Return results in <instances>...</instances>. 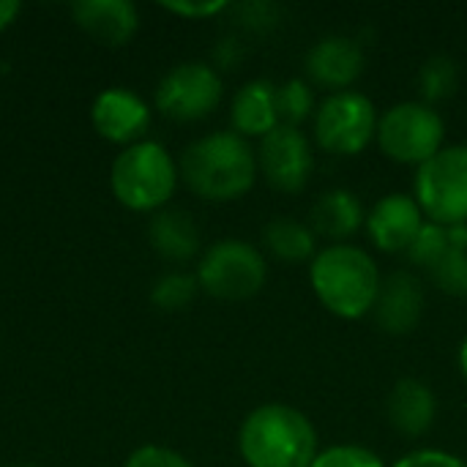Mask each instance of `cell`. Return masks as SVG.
<instances>
[{"label":"cell","instance_id":"1","mask_svg":"<svg viewBox=\"0 0 467 467\" xmlns=\"http://www.w3.org/2000/svg\"><path fill=\"white\" fill-rule=\"evenodd\" d=\"M186 186L211 202L244 197L257 178V150L235 131H213L194 140L181 156Z\"/></svg>","mask_w":467,"mask_h":467},{"label":"cell","instance_id":"2","mask_svg":"<svg viewBox=\"0 0 467 467\" xmlns=\"http://www.w3.org/2000/svg\"><path fill=\"white\" fill-rule=\"evenodd\" d=\"M238 451L249 467H312L317 430L298 408L260 405L241 424Z\"/></svg>","mask_w":467,"mask_h":467},{"label":"cell","instance_id":"3","mask_svg":"<svg viewBox=\"0 0 467 467\" xmlns=\"http://www.w3.org/2000/svg\"><path fill=\"white\" fill-rule=\"evenodd\" d=\"M317 301L337 317L358 320L372 315L380 293L378 263L353 244H331L315 254L309 268Z\"/></svg>","mask_w":467,"mask_h":467},{"label":"cell","instance_id":"4","mask_svg":"<svg viewBox=\"0 0 467 467\" xmlns=\"http://www.w3.org/2000/svg\"><path fill=\"white\" fill-rule=\"evenodd\" d=\"M109 186L123 208L137 213L159 211L170 202L178 186V167L164 145L142 140L118 153Z\"/></svg>","mask_w":467,"mask_h":467},{"label":"cell","instance_id":"5","mask_svg":"<svg viewBox=\"0 0 467 467\" xmlns=\"http://www.w3.org/2000/svg\"><path fill=\"white\" fill-rule=\"evenodd\" d=\"M446 123L441 112L424 101H402L383 112L378 120L380 150L400 164H427L443 150Z\"/></svg>","mask_w":467,"mask_h":467},{"label":"cell","instance_id":"6","mask_svg":"<svg viewBox=\"0 0 467 467\" xmlns=\"http://www.w3.org/2000/svg\"><path fill=\"white\" fill-rule=\"evenodd\" d=\"M268 263L263 252L246 241H216L197 265V285L219 301H246L263 290Z\"/></svg>","mask_w":467,"mask_h":467},{"label":"cell","instance_id":"7","mask_svg":"<svg viewBox=\"0 0 467 467\" xmlns=\"http://www.w3.org/2000/svg\"><path fill=\"white\" fill-rule=\"evenodd\" d=\"M416 202L435 224H467V145H446L416 172Z\"/></svg>","mask_w":467,"mask_h":467},{"label":"cell","instance_id":"8","mask_svg":"<svg viewBox=\"0 0 467 467\" xmlns=\"http://www.w3.org/2000/svg\"><path fill=\"white\" fill-rule=\"evenodd\" d=\"M378 109L358 90L331 93L315 112V140L337 156H356L378 137Z\"/></svg>","mask_w":467,"mask_h":467},{"label":"cell","instance_id":"9","mask_svg":"<svg viewBox=\"0 0 467 467\" xmlns=\"http://www.w3.org/2000/svg\"><path fill=\"white\" fill-rule=\"evenodd\" d=\"M222 77L213 66L192 60L170 68L156 88V107L161 115L192 123L208 118L222 101Z\"/></svg>","mask_w":467,"mask_h":467},{"label":"cell","instance_id":"10","mask_svg":"<svg viewBox=\"0 0 467 467\" xmlns=\"http://www.w3.org/2000/svg\"><path fill=\"white\" fill-rule=\"evenodd\" d=\"M315 167L312 145L296 126H276L260 140L257 148V172L268 186L296 194L309 183Z\"/></svg>","mask_w":467,"mask_h":467},{"label":"cell","instance_id":"11","mask_svg":"<svg viewBox=\"0 0 467 467\" xmlns=\"http://www.w3.org/2000/svg\"><path fill=\"white\" fill-rule=\"evenodd\" d=\"M90 120L99 137L115 145L142 142V134L150 126V107L126 88H107L96 96L90 107Z\"/></svg>","mask_w":467,"mask_h":467},{"label":"cell","instance_id":"12","mask_svg":"<svg viewBox=\"0 0 467 467\" xmlns=\"http://www.w3.org/2000/svg\"><path fill=\"white\" fill-rule=\"evenodd\" d=\"M306 77L309 85H320L326 90L342 93L350 90L353 82L364 74L367 55L361 41L350 36H326L306 52Z\"/></svg>","mask_w":467,"mask_h":467},{"label":"cell","instance_id":"13","mask_svg":"<svg viewBox=\"0 0 467 467\" xmlns=\"http://www.w3.org/2000/svg\"><path fill=\"white\" fill-rule=\"evenodd\" d=\"M424 304H427V296H424L421 279L410 271H394L380 285L372 317L380 331L402 337V334H410L421 323Z\"/></svg>","mask_w":467,"mask_h":467},{"label":"cell","instance_id":"14","mask_svg":"<svg viewBox=\"0 0 467 467\" xmlns=\"http://www.w3.org/2000/svg\"><path fill=\"white\" fill-rule=\"evenodd\" d=\"M421 227L424 211L410 194H386L367 213V233L383 252H408Z\"/></svg>","mask_w":467,"mask_h":467},{"label":"cell","instance_id":"15","mask_svg":"<svg viewBox=\"0 0 467 467\" xmlns=\"http://www.w3.org/2000/svg\"><path fill=\"white\" fill-rule=\"evenodd\" d=\"M71 14L90 38L107 47H123L140 27L137 5L129 0H79Z\"/></svg>","mask_w":467,"mask_h":467},{"label":"cell","instance_id":"16","mask_svg":"<svg viewBox=\"0 0 467 467\" xmlns=\"http://www.w3.org/2000/svg\"><path fill=\"white\" fill-rule=\"evenodd\" d=\"M386 413L391 427L405 438H419L432 430L438 416V400L432 389L416 378L400 380L386 402Z\"/></svg>","mask_w":467,"mask_h":467},{"label":"cell","instance_id":"17","mask_svg":"<svg viewBox=\"0 0 467 467\" xmlns=\"http://www.w3.org/2000/svg\"><path fill=\"white\" fill-rule=\"evenodd\" d=\"M230 120H233V131L241 134L244 140H249V137L263 140L276 126H282L279 112H276V85L268 79L246 82L233 99Z\"/></svg>","mask_w":467,"mask_h":467},{"label":"cell","instance_id":"18","mask_svg":"<svg viewBox=\"0 0 467 467\" xmlns=\"http://www.w3.org/2000/svg\"><path fill=\"white\" fill-rule=\"evenodd\" d=\"M361 224H367L364 205L350 189H328L323 192L309 213V227L315 235H323L334 244H345L353 238Z\"/></svg>","mask_w":467,"mask_h":467},{"label":"cell","instance_id":"19","mask_svg":"<svg viewBox=\"0 0 467 467\" xmlns=\"http://www.w3.org/2000/svg\"><path fill=\"white\" fill-rule=\"evenodd\" d=\"M150 246L170 263H189L200 252V227L192 213L181 208L156 211L148 224Z\"/></svg>","mask_w":467,"mask_h":467},{"label":"cell","instance_id":"20","mask_svg":"<svg viewBox=\"0 0 467 467\" xmlns=\"http://www.w3.org/2000/svg\"><path fill=\"white\" fill-rule=\"evenodd\" d=\"M263 246L271 257L279 263H309L317 254V235L309 224L290 219V216H276L263 227Z\"/></svg>","mask_w":467,"mask_h":467},{"label":"cell","instance_id":"21","mask_svg":"<svg viewBox=\"0 0 467 467\" xmlns=\"http://www.w3.org/2000/svg\"><path fill=\"white\" fill-rule=\"evenodd\" d=\"M460 85V66L449 55H432L419 71V93L424 104H441L454 96Z\"/></svg>","mask_w":467,"mask_h":467},{"label":"cell","instance_id":"22","mask_svg":"<svg viewBox=\"0 0 467 467\" xmlns=\"http://www.w3.org/2000/svg\"><path fill=\"white\" fill-rule=\"evenodd\" d=\"M197 290H200L197 276L172 271V274H164L156 279V285L150 287V301L161 312H181L194 301Z\"/></svg>","mask_w":467,"mask_h":467},{"label":"cell","instance_id":"23","mask_svg":"<svg viewBox=\"0 0 467 467\" xmlns=\"http://www.w3.org/2000/svg\"><path fill=\"white\" fill-rule=\"evenodd\" d=\"M315 109V93L306 79H287L285 85H276V112L282 126L304 123Z\"/></svg>","mask_w":467,"mask_h":467},{"label":"cell","instance_id":"24","mask_svg":"<svg viewBox=\"0 0 467 467\" xmlns=\"http://www.w3.org/2000/svg\"><path fill=\"white\" fill-rule=\"evenodd\" d=\"M449 249H451V244H449V227L435 224V222H424V227L419 230V235L408 246V257H410V263L416 268L430 271Z\"/></svg>","mask_w":467,"mask_h":467},{"label":"cell","instance_id":"25","mask_svg":"<svg viewBox=\"0 0 467 467\" xmlns=\"http://www.w3.org/2000/svg\"><path fill=\"white\" fill-rule=\"evenodd\" d=\"M427 274L438 290L449 296H467V252L449 249Z\"/></svg>","mask_w":467,"mask_h":467},{"label":"cell","instance_id":"26","mask_svg":"<svg viewBox=\"0 0 467 467\" xmlns=\"http://www.w3.org/2000/svg\"><path fill=\"white\" fill-rule=\"evenodd\" d=\"M312 467H386L383 460L364 446H353V443H342V446H331L326 451H317Z\"/></svg>","mask_w":467,"mask_h":467},{"label":"cell","instance_id":"27","mask_svg":"<svg viewBox=\"0 0 467 467\" xmlns=\"http://www.w3.org/2000/svg\"><path fill=\"white\" fill-rule=\"evenodd\" d=\"M233 11H235V25L249 33H268L279 25L282 16V8L276 3H263V0L241 3Z\"/></svg>","mask_w":467,"mask_h":467},{"label":"cell","instance_id":"28","mask_svg":"<svg viewBox=\"0 0 467 467\" xmlns=\"http://www.w3.org/2000/svg\"><path fill=\"white\" fill-rule=\"evenodd\" d=\"M123 467H194L183 454L164 446H142L137 449Z\"/></svg>","mask_w":467,"mask_h":467},{"label":"cell","instance_id":"29","mask_svg":"<svg viewBox=\"0 0 467 467\" xmlns=\"http://www.w3.org/2000/svg\"><path fill=\"white\" fill-rule=\"evenodd\" d=\"M394 467H467L457 454L441 451V449H419L405 454Z\"/></svg>","mask_w":467,"mask_h":467},{"label":"cell","instance_id":"30","mask_svg":"<svg viewBox=\"0 0 467 467\" xmlns=\"http://www.w3.org/2000/svg\"><path fill=\"white\" fill-rule=\"evenodd\" d=\"M161 8L178 14V16H186V19H208V16H216L222 11H227L230 5L224 0H208V3H161Z\"/></svg>","mask_w":467,"mask_h":467},{"label":"cell","instance_id":"31","mask_svg":"<svg viewBox=\"0 0 467 467\" xmlns=\"http://www.w3.org/2000/svg\"><path fill=\"white\" fill-rule=\"evenodd\" d=\"M244 55H246V49H244V41L238 36L222 38L213 49V60L219 63V68H238Z\"/></svg>","mask_w":467,"mask_h":467},{"label":"cell","instance_id":"32","mask_svg":"<svg viewBox=\"0 0 467 467\" xmlns=\"http://www.w3.org/2000/svg\"><path fill=\"white\" fill-rule=\"evenodd\" d=\"M19 11H22V5L16 0H0V33L19 16Z\"/></svg>","mask_w":467,"mask_h":467},{"label":"cell","instance_id":"33","mask_svg":"<svg viewBox=\"0 0 467 467\" xmlns=\"http://www.w3.org/2000/svg\"><path fill=\"white\" fill-rule=\"evenodd\" d=\"M449 244H451V249L467 252V224H454V227H449Z\"/></svg>","mask_w":467,"mask_h":467},{"label":"cell","instance_id":"34","mask_svg":"<svg viewBox=\"0 0 467 467\" xmlns=\"http://www.w3.org/2000/svg\"><path fill=\"white\" fill-rule=\"evenodd\" d=\"M460 372H462V378L467 380V339L462 342V348H460Z\"/></svg>","mask_w":467,"mask_h":467},{"label":"cell","instance_id":"35","mask_svg":"<svg viewBox=\"0 0 467 467\" xmlns=\"http://www.w3.org/2000/svg\"><path fill=\"white\" fill-rule=\"evenodd\" d=\"M19 467H27V465H19Z\"/></svg>","mask_w":467,"mask_h":467}]
</instances>
